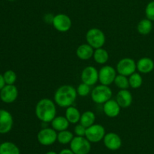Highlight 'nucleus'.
Instances as JSON below:
<instances>
[{"mask_svg": "<svg viewBox=\"0 0 154 154\" xmlns=\"http://www.w3.org/2000/svg\"><path fill=\"white\" fill-rule=\"evenodd\" d=\"M14 124L11 113L5 110H0V134H7L12 129Z\"/></svg>", "mask_w": 154, "mask_h": 154, "instance_id": "14", "label": "nucleus"}, {"mask_svg": "<svg viewBox=\"0 0 154 154\" xmlns=\"http://www.w3.org/2000/svg\"><path fill=\"white\" fill-rule=\"evenodd\" d=\"M152 30H153V23L147 18L140 21L137 25V30L138 33L143 36H147L150 34Z\"/></svg>", "mask_w": 154, "mask_h": 154, "instance_id": "23", "label": "nucleus"}, {"mask_svg": "<svg viewBox=\"0 0 154 154\" xmlns=\"http://www.w3.org/2000/svg\"><path fill=\"white\" fill-rule=\"evenodd\" d=\"M86 130L87 128L81 125V123L77 124L74 128V132H75V135L79 136V137H85L86 134Z\"/></svg>", "mask_w": 154, "mask_h": 154, "instance_id": "31", "label": "nucleus"}, {"mask_svg": "<svg viewBox=\"0 0 154 154\" xmlns=\"http://www.w3.org/2000/svg\"><path fill=\"white\" fill-rule=\"evenodd\" d=\"M66 119L69 122V123L72 124H78L81 119V113H80L79 110L75 107L71 106L66 108V115H65Z\"/></svg>", "mask_w": 154, "mask_h": 154, "instance_id": "20", "label": "nucleus"}, {"mask_svg": "<svg viewBox=\"0 0 154 154\" xmlns=\"http://www.w3.org/2000/svg\"><path fill=\"white\" fill-rule=\"evenodd\" d=\"M103 143L107 149L115 151L121 147L122 139L117 133L108 132L104 137Z\"/></svg>", "mask_w": 154, "mask_h": 154, "instance_id": "13", "label": "nucleus"}, {"mask_svg": "<svg viewBox=\"0 0 154 154\" xmlns=\"http://www.w3.org/2000/svg\"><path fill=\"white\" fill-rule=\"evenodd\" d=\"M95 122H96V114L94 113V112L87 110L81 114L79 122L87 128L91 125H94Z\"/></svg>", "mask_w": 154, "mask_h": 154, "instance_id": "24", "label": "nucleus"}, {"mask_svg": "<svg viewBox=\"0 0 154 154\" xmlns=\"http://www.w3.org/2000/svg\"><path fill=\"white\" fill-rule=\"evenodd\" d=\"M34 154H38V153H34Z\"/></svg>", "mask_w": 154, "mask_h": 154, "instance_id": "37", "label": "nucleus"}, {"mask_svg": "<svg viewBox=\"0 0 154 154\" xmlns=\"http://www.w3.org/2000/svg\"><path fill=\"white\" fill-rule=\"evenodd\" d=\"M129 87L134 89L139 88L143 84V78L139 72H134L129 76Z\"/></svg>", "mask_w": 154, "mask_h": 154, "instance_id": "26", "label": "nucleus"}, {"mask_svg": "<svg viewBox=\"0 0 154 154\" xmlns=\"http://www.w3.org/2000/svg\"><path fill=\"white\" fill-rule=\"evenodd\" d=\"M69 124L70 123L66 118V116H56L51 122V128L59 132V131L67 130L69 127Z\"/></svg>", "mask_w": 154, "mask_h": 154, "instance_id": "19", "label": "nucleus"}, {"mask_svg": "<svg viewBox=\"0 0 154 154\" xmlns=\"http://www.w3.org/2000/svg\"><path fill=\"white\" fill-rule=\"evenodd\" d=\"M116 101L121 108H128L132 105V93L128 89L120 90L116 95Z\"/></svg>", "mask_w": 154, "mask_h": 154, "instance_id": "16", "label": "nucleus"}, {"mask_svg": "<svg viewBox=\"0 0 154 154\" xmlns=\"http://www.w3.org/2000/svg\"><path fill=\"white\" fill-rule=\"evenodd\" d=\"M94 48L89 44H81L78 47L76 50V55L79 59L82 60H87L93 57L94 53Z\"/></svg>", "mask_w": 154, "mask_h": 154, "instance_id": "18", "label": "nucleus"}, {"mask_svg": "<svg viewBox=\"0 0 154 154\" xmlns=\"http://www.w3.org/2000/svg\"><path fill=\"white\" fill-rule=\"evenodd\" d=\"M0 154H20V150L14 143L5 141L0 144Z\"/></svg>", "mask_w": 154, "mask_h": 154, "instance_id": "21", "label": "nucleus"}, {"mask_svg": "<svg viewBox=\"0 0 154 154\" xmlns=\"http://www.w3.org/2000/svg\"><path fill=\"white\" fill-rule=\"evenodd\" d=\"M52 25L57 31L60 33H66L72 28V22L70 17L65 14H58L54 15Z\"/></svg>", "mask_w": 154, "mask_h": 154, "instance_id": "10", "label": "nucleus"}, {"mask_svg": "<svg viewBox=\"0 0 154 154\" xmlns=\"http://www.w3.org/2000/svg\"><path fill=\"white\" fill-rule=\"evenodd\" d=\"M121 107L116 100L110 99L103 104V112L108 117L115 118L119 116Z\"/></svg>", "mask_w": 154, "mask_h": 154, "instance_id": "15", "label": "nucleus"}, {"mask_svg": "<svg viewBox=\"0 0 154 154\" xmlns=\"http://www.w3.org/2000/svg\"><path fill=\"white\" fill-rule=\"evenodd\" d=\"M0 144H1V143H0Z\"/></svg>", "mask_w": 154, "mask_h": 154, "instance_id": "38", "label": "nucleus"}, {"mask_svg": "<svg viewBox=\"0 0 154 154\" xmlns=\"http://www.w3.org/2000/svg\"><path fill=\"white\" fill-rule=\"evenodd\" d=\"M78 93L75 87L70 85H64L57 89L54 94V102L62 108H67L73 105L76 101Z\"/></svg>", "mask_w": 154, "mask_h": 154, "instance_id": "2", "label": "nucleus"}, {"mask_svg": "<svg viewBox=\"0 0 154 154\" xmlns=\"http://www.w3.org/2000/svg\"><path fill=\"white\" fill-rule=\"evenodd\" d=\"M54 18V15L51 14H47L46 15H45L44 20H45V23H47V24H52Z\"/></svg>", "mask_w": 154, "mask_h": 154, "instance_id": "32", "label": "nucleus"}, {"mask_svg": "<svg viewBox=\"0 0 154 154\" xmlns=\"http://www.w3.org/2000/svg\"><path fill=\"white\" fill-rule=\"evenodd\" d=\"M114 83L120 90H122V89H128L129 87V78H127V76H125V75H120V74L117 75Z\"/></svg>", "mask_w": 154, "mask_h": 154, "instance_id": "27", "label": "nucleus"}, {"mask_svg": "<svg viewBox=\"0 0 154 154\" xmlns=\"http://www.w3.org/2000/svg\"><path fill=\"white\" fill-rule=\"evenodd\" d=\"M76 90L78 95L81 97H87L88 96L89 94L91 93L90 86L84 82L81 83V84L78 86Z\"/></svg>", "mask_w": 154, "mask_h": 154, "instance_id": "29", "label": "nucleus"}, {"mask_svg": "<svg viewBox=\"0 0 154 154\" xmlns=\"http://www.w3.org/2000/svg\"><path fill=\"white\" fill-rule=\"evenodd\" d=\"M117 73L125 76H129L137 70L136 62L130 57H124L120 60L116 66Z\"/></svg>", "mask_w": 154, "mask_h": 154, "instance_id": "6", "label": "nucleus"}, {"mask_svg": "<svg viewBox=\"0 0 154 154\" xmlns=\"http://www.w3.org/2000/svg\"><path fill=\"white\" fill-rule=\"evenodd\" d=\"M5 82L4 80V77H3V75L0 74V91L3 88L5 85Z\"/></svg>", "mask_w": 154, "mask_h": 154, "instance_id": "33", "label": "nucleus"}, {"mask_svg": "<svg viewBox=\"0 0 154 154\" xmlns=\"http://www.w3.org/2000/svg\"><path fill=\"white\" fill-rule=\"evenodd\" d=\"M113 92L111 88L108 85H96L91 91V98L93 101L98 104H104L105 102L111 99Z\"/></svg>", "mask_w": 154, "mask_h": 154, "instance_id": "3", "label": "nucleus"}, {"mask_svg": "<svg viewBox=\"0 0 154 154\" xmlns=\"http://www.w3.org/2000/svg\"><path fill=\"white\" fill-rule=\"evenodd\" d=\"M74 138V134L72 131L69 130H64V131H59L57 133V141L61 144H68L70 143L72 139Z\"/></svg>", "mask_w": 154, "mask_h": 154, "instance_id": "25", "label": "nucleus"}, {"mask_svg": "<svg viewBox=\"0 0 154 154\" xmlns=\"http://www.w3.org/2000/svg\"><path fill=\"white\" fill-rule=\"evenodd\" d=\"M59 154H75L71 149H63L59 152Z\"/></svg>", "mask_w": 154, "mask_h": 154, "instance_id": "34", "label": "nucleus"}, {"mask_svg": "<svg viewBox=\"0 0 154 154\" xmlns=\"http://www.w3.org/2000/svg\"><path fill=\"white\" fill-rule=\"evenodd\" d=\"M37 140L41 145L51 146L57 140V132L53 128H44L38 131Z\"/></svg>", "mask_w": 154, "mask_h": 154, "instance_id": "8", "label": "nucleus"}, {"mask_svg": "<svg viewBox=\"0 0 154 154\" xmlns=\"http://www.w3.org/2000/svg\"><path fill=\"white\" fill-rule=\"evenodd\" d=\"M93 57L96 63L99 64H105L109 59V54L105 48H97L94 50Z\"/></svg>", "mask_w": 154, "mask_h": 154, "instance_id": "22", "label": "nucleus"}, {"mask_svg": "<svg viewBox=\"0 0 154 154\" xmlns=\"http://www.w3.org/2000/svg\"><path fill=\"white\" fill-rule=\"evenodd\" d=\"M87 43L94 49L102 48L106 41V37L103 31L99 28H91L86 33Z\"/></svg>", "mask_w": 154, "mask_h": 154, "instance_id": "4", "label": "nucleus"}, {"mask_svg": "<svg viewBox=\"0 0 154 154\" xmlns=\"http://www.w3.org/2000/svg\"><path fill=\"white\" fill-rule=\"evenodd\" d=\"M45 154H59V153H57V152H55V151L51 150V151H48V152H47Z\"/></svg>", "mask_w": 154, "mask_h": 154, "instance_id": "35", "label": "nucleus"}, {"mask_svg": "<svg viewBox=\"0 0 154 154\" xmlns=\"http://www.w3.org/2000/svg\"><path fill=\"white\" fill-rule=\"evenodd\" d=\"M8 1H14V0H8Z\"/></svg>", "mask_w": 154, "mask_h": 154, "instance_id": "36", "label": "nucleus"}, {"mask_svg": "<svg viewBox=\"0 0 154 154\" xmlns=\"http://www.w3.org/2000/svg\"><path fill=\"white\" fill-rule=\"evenodd\" d=\"M81 79L82 82L93 86L99 81V71L95 66H86L82 70L81 74Z\"/></svg>", "mask_w": 154, "mask_h": 154, "instance_id": "11", "label": "nucleus"}, {"mask_svg": "<svg viewBox=\"0 0 154 154\" xmlns=\"http://www.w3.org/2000/svg\"><path fill=\"white\" fill-rule=\"evenodd\" d=\"M117 70L110 65H105L99 70V81L101 84L108 85L114 82Z\"/></svg>", "mask_w": 154, "mask_h": 154, "instance_id": "9", "label": "nucleus"}, {"mask_svg": "<svg viewBox=\"0 0 154 154\" xmlns=\"http://www.w3.org/2000/svg\"><path fill=\"white\" fill-rule=\"evenodd\" d=\"M35 116L44 123L51 122L57 116V107L54 101L49 98H43L38 101L35 109Z\"/></svg>", "mask_w": 154, "mask_h": 154, "instance_id": "1", "label": "nucleus"}, {"mask_svg": "<svg viewBox=\"0 0 154 154\" xmlns=\"http://www.w3.org/2000/svg\"><path fill=\"white\" fill-rule=\"evenodd\" d=\"M69 144L75 154H89L91 150V143L85 137L75 136Z\"/></svg>", "mask_w": 154, "mask_h": 154, "instance_id": "5", "label": "nucleus"}, {"mask_svg": "<svg viewBox=\"0 0 154 154\" xmlns=\"http://www.w3.org/2000/svg\"><path fill=\"white\" fill-rule=\"evenodd\" d=\"M105 134V128L100 124H96L91 125L86 130L85 137L90 143H99L103 140Z\"/></svg>", "mask_w": 154, "mask_h": 154, "instance_id": "7", "label": "nucleus"}, {"mask_svg": "<svg viewBox=\"0 0 154 154\" xmlns=\"http://www.w3.org/2000/svg\"><path fill=\"white\" fill-rule=\"evenodd\" d=\"M18 97V89L14 85H5L0 91V99L5 104H11Z\"/></svg>", "mask_w": 154, "mask_h": 154, "instance_id": "12", "label": "nucleus"}, {"mask_svg": "<svg viewBox=\"0 0 154 154\" xmlns=\"http://www.w3.org/2000/svg\"><path fill=\"white\" fill-rule=\"evenodd\" d=\"M136 65L137 69L140 73H150L154 69V61L151 58L147 57L140 58L136 63Z\"/></svg>", "mask_w": 154, "mask_h": 154, "instance_id": "17", "label": "nucleus"}, {"mask_svg": "<svg viewBox=\"0 0 154 154\" xmlns=\"http://www.w3.org/2000/svg\"><path fill=\"white\" fill-rule=\"evenodd\" d=\"M145 14L147 19L154 21V1H151L147 5L145 8Z\"/></svg>", "mask_w": 154, "mask_h": 154, "instance_id": "30", "label": "nucleus"}, {"mask_svg": "<svg viewBox=\"0 0 154 154\" xmlns=\"http://www.w3.org/2000/svg\"><path fill=\"white\" fill-rule=\"evenodd\" d=\"M3 77H4V80L6 85H14L17 80L16 72L11 69L5 71L3 74Z\"/></svg>", "mask_w": 154, "mask_h": 154, "instance_id": "28", "label": "nucleus"}]
</instances>
